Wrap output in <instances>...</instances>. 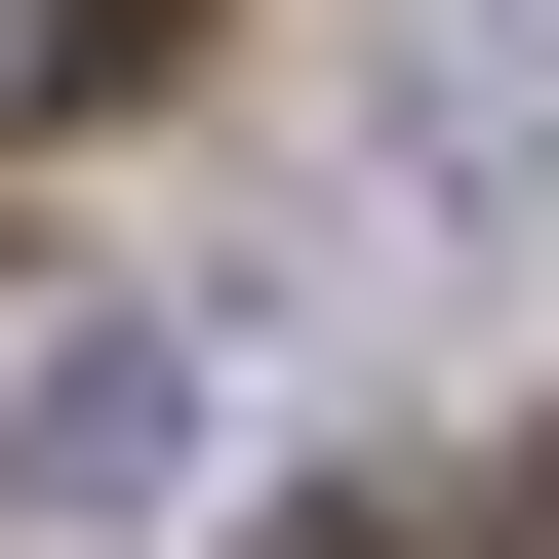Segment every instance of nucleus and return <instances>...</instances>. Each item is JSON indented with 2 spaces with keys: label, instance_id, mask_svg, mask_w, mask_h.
<instances>
[{
  "label": "nucleus",
  "instance_id": "f257e3e1",
  "mask_svg": "<svg viewBox=\"0 0 559 559\" xmlns=\"http://www.w3.org/2000/svg\"><path fill=\"white\" fill-rule=\"evenodd\" d=\"M200 479V320H40L0 360V520H160Z\"/></svg>",
  "mask_w": 559,
  "mask_h": 559
},
{
  "label": "nucleus",
  "instance_id": "f03ea898",
  "mask_svg": "<svg viewBox=\"0 0 559 559\" xmlns=\"http://www.w3.org/2000/svg\"><path fill=\"white\" fill-rule=\"evenodd\" d=\"M360 81H400V160H440V200H559V0H400Z\"/></svg>",
  "mask_w": 559,
  "mask_h": 559
},
{
  "label": "nucleus",
  "instance_id": "7ed1b4c3",
  "mask_svg": "<svg viewBox=\"0 0 559 559\" xmlns=\"http://www.w3.org/2000/svg\"><path fill=\"white\" fill-rule=\"evenodd\" d=\"M120 40H160V0H0V120H81V81H120Z\"/></svg>",
  "mask_w": 559,
  "mask_h": 559
}]
</instances>
